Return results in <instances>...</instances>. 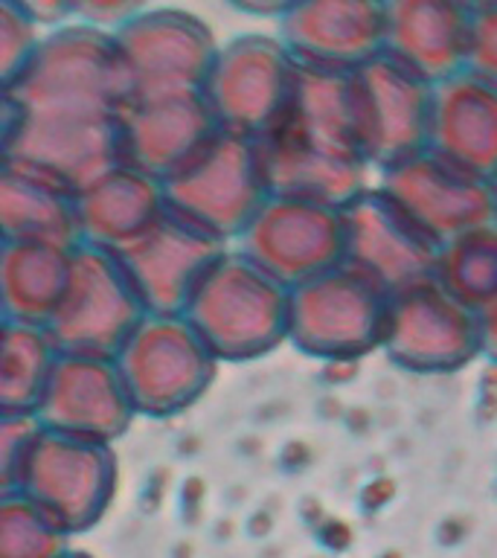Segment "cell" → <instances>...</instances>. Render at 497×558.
Returning <instances> with one entry per match:
<instances>
[{
    "mask_svg": "<svg viewBox=\"0 0 497 558\" xmlns=\"http://www.w3.org/2000/svg\"><path fill=\"white\" fill-rule=\"evenodd\" d=\"M270 195L347 207L373 186L355 120L352 73L300 64L286 111L259 140Z\"/></svg>",
    "mask_w": 497,
    "mask_h": 558,
    "instance_id": "cell-1",
    "label": "cell"
},
{
    "mask_svg": "<svg viewBox=\"0 0 497 558\" xmlns=\"http://www.w3.org/2000/svg\"><path fill=\"white\" fill-rule=\"evenodd\" d=\"M129 105L117 35L85 21L52 26L24 68L3 82V108L26 117L122 120Z\"/></svg>",
    "mask_w": 497,
    "mask_h": 558,
    "instance_id": "cell-2",
    "label": "cell"
},
{
    "mask_svg": "<svg viewBox=\"0 0 497 558\" xmlns=\"http://www.w3.org/2000/svg\"><path fill=\"white\" fill-rule=\"evenodd\" d=\"M291 288L239 247H227L192 291L183 317L221 364H247L288 343Z\"/></svg>",
    "mask_w": 497,
    "mask_h": 558,
    "instance_id": "cell-3",
    "label": "cell"
},
{
    "mask_svg": "<svg viewBox=\"0 0 497 558\" xmlns=\"http://www.w3.org/2000/svg\"><path fill=\"white\" fill-rule=\"evenodd\" d=\"M390 291L340 262L291 288L288 343L317 361L347 364L384 347Z\"/></svg>",
    "mask_w": 497,
    "mask_h": 558,
    "instance_id": "cell-4",
    "label": "cell"
},
{
    "mask_svg": "<svg viewBox=\"0 0 497 558\" xmlns=\"http://www.w3.org/2000/svg\"><path fill=\"white\" fill-rule=\"evenodd\" d=\"M113 361L137 416L151 418L192 408L213 387L221 366L183 314H146Z\"/></svg>",
    "mask_w": 497,
    "mask_h": 558,
    "instance_id": "cell-5",
    "label": "cell"
},
{
    "mask_svg": "<svg viewBox=\"0 0 497 558\" xmlns=\"http://www.w3.org/2000/svg\"><path fill=\"white\" fill-rule=\"evenodd\" d=\"M148 314L134 279L113 251L78 242L64 294L47 329L68 355L117 357Z\"/></svg>",
    "mask_w": 497,
    "mask_h": 558,
    "instance_id": "cell-6",
    "label": "cell"
},
{
    "mask_svg": "<svg viewBox=\"0 0 497 558\" xmlns=\"http://www.w3.org/2000/svg\"><path fill=\"white\" fill-rule=\"evenodd\" d=\"M163 192L174 213L230 244L239 242L270 195L256 140L225 129L166 178Z\"/></svg>",
    "mask_w": 497,
    "mask_h": 558,
    "instance_id": "cell-7",
    "label": "cell"
},
{
    "mask_svg": "<svg viewBox=\"0 0 497 558\" xmlns=\"http://www.w3.org/2000/svg\"><path fill=\"white\" fill-rule=\"evenodd\" d=\"M381 352L413 375L460 373L483 355L480 312L436 277L390 294Z\"/></svg>",
    "mask_w": 497,
    "mask_h": 558,
    "instance_id": "cell-8",
    "label": "cell"
},
{
    "mask_svg": "<svg viewBox=\"0 0 497 558\" xmlns=\"http://www.w3.org/2000/svg\"><path fill=\"white\" fill-rule=\"evenodd\" d=\"M113 35L129 76L131 102L204 94L221 47L204 17L174 7L146 9Z\"/></svg>",
    "mask_w": 497,
    "mask_h": 558,
    "instance_id": "cell-9",
    "label": "cell"
},
{
    "mask_svg": "<svg viewBox=\"0 0 497 558\" xmlns=\"http://www.w3.org/2000/svg\"><path fill=\"white\" fill-rule=\"evenodd\" d=\"M300 61L279 35L244 33L218 47L204 96L218 125L259 140L282 117Z\"/></svg>",
    "mask_w": 497,
    "mask_h": 558,
    "instance_id": "cell-10",
    "label": "cell"
},
{
    "mask_svg": "<svg viewBox=\"0 0 497 558\" xmlns=\"http://www.w3.org/2000/svg\"><path fill=\"white\" fill-rule=\"evenodd\" d=\"M235 247L288 288H294L347 262L343 207L268 195Z\"/></svg>",
    "mask_w": 497,
    "mask_h": 558,
    "instance_id": "cell-11",
    "label": "cell"
},
{
    "mask_svg": "<svg viewBox=\"0 0 497 558\" xmlns=\"http://www.w3.org/2000/svg\"><path fill=\"white\" fill-rule=\"evenodd\" d=\"M357 137L375 174L431 146L434 87L387 52L352 70Z\"/></svg>",
    "mask_w": 497,
    "mask_h": 558,
    "instance_id": "cell-12",
    "label": "cell"
},
{
    "mask_svg": "<svg viewBox=\"0 0 497 558\" xmlns=\"http://www.w3.org/2000/svg\"><path fill=\"white\" fill-rule=\"evenodd\" d=\"M24 497L59 526H82L102 509L113 477L108 442L41 425L17 462Z\"/></svg>",
    "mask_w": 497,
    "mask_h": 558,
    "instance_id": "cell-13",
    "label": "cell"
},
{
    "mask_svg": "<svg viewBox=\"0 0 497 558\" xmlns=\"http://www.w3.org/2000/svg\"><path fill=\"white\" fill-rule=\"evenodd\" d=\"M375 183L439 244L497 221V183L425 148L375 174Z\"/></svg>",
    "mask_w": 497,
    "mask_h": 558,
    "instance_id": "cell-14",
    "label": "cell"
},
{
    "mask_svg": "<svg viewBox=\"0 0 497 558\" xmlns=\"http://www.w3.org/2000/svg\"><path fill=\"white\" fill-rule=\"evenodd\" d=\"M3 160L78 192L125 160L122 120L26 117L3 108Z\"/></svg>",
    "mask_w": 497,
    "mask_h": 558,
    "instance_id": "cell-15",
    "label": "cell"
},
{
    "mask_svg": "<svg viewBox=\"0 0 497 558\" xmlns=\"http://www.w3.org/2000/svg\"><path fill=\"white\" fill-rule=\"evenodd\" d=\"M347 265L390 294L434 277L443 244L425 233L387 192L373 183L343 207Z\"/></svg>",
    "mask_w": 497,
    "mask_h": 558,
    "instance_id": "cell-16",
    "label": "cell"
},
{
    "mask_svg": "<svg viewBox=\"0 0 497 558\" xmlns=\"http://www.w3.org/2000/svg\"><path fill=\"white\" fill-rule=\"evenodd\" d=\"M227 247L233 244L166 207L163 216L117 256L134 279L148 314H183L192 291Z\"/></svg>",
    "mask_w": 497,
    "mask_h": 558,
    "instance_id": "cell-17",
    "label": "cell"
},
{
    "mask_svg": "<svg viewBox=\"0 0 497 558\" xmlns=\"http://www.w3.org/2000/svg\"><path fill=\"white\" fill-rule=\"evenodd\" d=\"M387 0H300L279 17V38L308 68L352 70L384 52Z\"/></svg>",
    "mask_w": 497,
    "mask_h": 558,
    "instance_id": "cell-18",
    "label": "cell"
},
{
    "mask_svg": "<svg viewBox=\"0 0 497 558\" xmlns=\"http://www.w3.org/2000/svg\"><path fill=\"white\" fill-rule=\"evenodd\" d=\"M35 416L64 434L113 442L137 416V408L113 357L61 352Z\"/></svg>",
    "mask_w": 497,
    "mask_h": 558,
    "instance_id": "cell-19",
    "label": "cell"
},
{
    "mask_svg": "<svg viewBox=\"0 0 497 558\" xmlns=\"http://www.w3.org/2000/svg\"><path fill=\"white\" fill-rule=\"evenodd\" d=\"M474 15L465 0H387L384 52L439 85L469 70Z\"/></svg>",
    "mask_w": 497,
    "mask_h": 558,
    "instance_id": "cell-20",
    "label": "cell"
},
{
    "mask_svg": "<svg viewBox=\"0 0 497 558\" xmlns=\"http://www.w3.org/2000/svg\"><path fill=\"white\" fill-rule=\"evenodd\" d=\"M216 113L204 94L137 99L122 113L125 160L166 181L216 137Z\"/></svg>",
    "mask_w": 497,
    "mask_h": 558,
    "instance_id": "cell-21",
    "label": "cell"
},
{
    "mask_svg": "<svg viewBox=\"0 0 497 558\" xmlns=\"http://www.w3.org/2000/svg\"><path fill=\"white\" fill-rule=\"evenodd\" d=\"M427 148L497 183V85L474 70L439 82Z\"/></svg>",
    "mask_w": 497,
    "mask_h": 558,
    "instance_id": "cell-22",
    "label": "cell"
},
{
    "mask_svg": "<svg viewBox=\"0 0 497 558\" xmlns=\"http://www.w3.org/2000/svg\"><path fill=\"white\" fill-rule=\"evenodd\" d=\"M166 207L163 181L122 160L76 192L78 233L82 242L117 253L146 233Z\"/></svg>",
    "mask_w": 497,
    "mask_h": 558,
    "instance_id": "cell-23",
    "label": "cell"
},
{
    "mask_svg": "<svg viewBox=\"0 0 497 558\" xmlns=\"http://www.w3.org/2000/svg\"><path fill=\"white\" fill-rule=\"evenodd\" d=\"M0 230L3 242H47L76 247V192L21 163L3 160L0 174Z\"/></svg>",
    "mask_w": 497,
    "mask_h": 558,
    "instance_id": "cell-24",
    "label": "cell"
},
{
    "mask_svg": "<svg viewBox=\"0 0 497 558\" xmlns=\"http://www.w3.org/2000/svg\"><path fill=\"white\" fill-rule=\"evenodd\" d=\"M73 247L47 242H3L0 294L3 320L50 323L68 286Z\"/></svg>",
    "mask_w": 497,
    "mask_h": 558,
    "instance_id": "cell-25",
    "label": "cell"
},
{
    "mask_svg": "<svg viewBox=\"0 0 497 558\" xmlns=\"http://www.w3.org/2000/svg\"><path fill=\"white\" fill-rule=\"evenodd\" d=\"M61 349L44 323L3 320L0 349V410L38 413Z\"/></svg>",
    "mask_w": 497,
    "mask_h": 558,
    "instance_id": "cell-26",
    "label": "cell"
},
{
    "mask_svg": "<svg viewBox=\"0 0 497 558\" xmlns=\"http://www.w3.org/2000/svg\"><path fill=\"white\" fill-rule=\"evenodd\" d=\"M453 296L483 312L497 300V221L453 235L443 244L436 274Z\"/></svg>",
    "mask_w": 497,
    "mask_h": 558,
    "instance_id": "cell-27",
    "label": "cell"
},
{
    "mask_svg": "<svg viewBox=\"0 0 497 558\" xmlns=\"http://www.w3.org/2000/svg\"><path fill=\"white\" fill-rule=\"evenodd\" d=\"M38 21L15 0H0V78L9 82L38 47Z\"/></svg>",
    "mask_w": 497,
    "mask_h": 558,
    "instance_id": "cell-28",
    "label": "cell"
},
{
    "mask_svg": "<svg viewBox=\"0 0 497 558\" xmlns=\"http://www.w3.org/2000/svg\"><path fill=\"white\" fill-rule=\"evenodd\" d=\"M469 70L497 85V7L480 9L474 15Z\"/></svg>",
    "mask_w": 497,
    "mask_h": 558,
    "instance_id": "cell-29",
    "label": "cell"
},
{
    "mask_svg": "<svg viewBox=\"0 0 497 558\" xmlns=\"http://www.w3.org/2000/svg\"><path fill=\"white\" fill-rule=\"evenodd\" d=\"M151 0H76V21L120 29L131 17L143 15Z\"/></svg>",
    "mask_w": 497,
    "mask_h": 558,
    "instance_id": "cell-30",
    "label": "cell"
},
{
    "mask_svg": "<svg viewBox=\"0 0 497 558\" xmlns=\"http://www.w3.org/2000/svg\"><path fill=\"white\" fill-rule=\"evenodd\" d=\"M41 26H61L76 21V0H15Z\"/></svg>",
    "mask_w": 497,
    "mask_h": 558,
    "instance_id": "cell-31",
    "label": "cell"
},
{
    "mask_svg": "<svg viewBox=\"0 0 497 558\" xmlns=\"http://www.w3.org/2000/svg\"><path fill=\"white\" fill-rule=\"evenodd\" d=\"M227 7L251 17H286L300 0H225Z\"/></svg>",
    "mask_w": 497,
    "mask_h": 558,
    "instance_id": "cell-32",
    "label": "cell"
},
{
    "mask_svg": "<svg viewBox=\"0 0 497 558\" xmlns=\"http://www.w3.org/2000/svg\"><path fill=\"white\" fill-rule=\"evenodd\" d=\"M480 331H483V357L497 364V300L480 312Z\"/></svg>",
    "mask_w": 497,
    "mask_h": 558,
    "instance_id": "cell-33",
    "label": "cell"
},
{
    "mask_svg": "<svg viewBox=\"0 0 497 558\" xmlns=\"http://www.w3.org/2000/svg\"><path fill=\"white\" fill-rule=\"evenodd\" d=\"M474 12H480V9H488V7H497V0H465Z\"/></svg>",
    "mask_w": 497,
    "mask_h": 558,
    "instance_id": "cell-34",
    "label": "cell"
}]
</instances>
